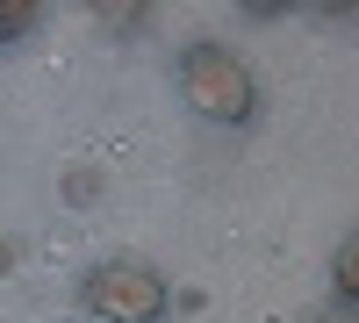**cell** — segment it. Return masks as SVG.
<instances>
[{"label":"cell","instance_id":"6da1fadb","mask_svg":"<svg viewBox=\"0 0 359 323\" xmlns=\"http://www.w3.org/2000/svg\"><path fill=\"white\" fill-rule=\"evenodd\" d=\"M180 101H187L201 123L245 130L252 115H259V79H252V65H245L230 43L201 36V43L180 50Z\"/></svg>","mask_w":359,"mask_h":323},{"label":"cell","instance_id":"7a4b0ae2","mask_svg":"<svg viewBox=\"0 0 359 323\" xmlns=\"http://www.w3.org/2000/svg\"><path fill=\"white\" fill-rule=\"evenodd\" d=\"M86 302L101 323H158L165 316V273L144 259H101L86 273Z\"/></svg>","mask_w":359,"mask_h":323},{"label":"cell","instance_id":"3957f363","mask_svg":"<svg viewBox=\"0 0 359 323\" xmlns=\"http://www.w3.org/2000/svg\"><path fill=\"white\" fill-rule=\"evenodd\" d=\"M331 287L345 295V309H359V230L331 252Z\"/></svg>","mask_w":359,"mask_h":323},{"label":"cell","instance_id":"277c9868","mask_svg":"<svg viewBox=\"0 0 359 323\" xmlns=\"http://www.w3.org/2000/svg\"><path fill=\"white\" fill-rule=\"evenodd\" d=\"M36 22H43V8H36V0H0V43H22Z\"/></svg>","mask_w":359,"mask_h":323},{"label":"cell","instance_id":"5b68a950","mask_svg":"<svg viewBox=\"0 0 359 323\" xmlns=\"http://www.w3.org/2000/svg\"><path fill=\"white\" fill-rule=\"evenodd\" d=\"M309 323H359V309H345V302H338V309H323V316H309Z\"/></svg>","mask_w":359,"mask_h":323}]
</instances>
